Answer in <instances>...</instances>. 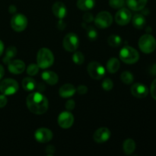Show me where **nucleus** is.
<instances>
[{
	"mask_svg": "<svg viewBox=\"0 0 156 156\" xmlns=\"http://www.w3.org/2000/svg\"><path fill=\"white\" fill-rule=\"evenodd\" d=\"M26 104L29 111L37 115L44 114L48 110V100L44 94L38 91L29 94L26 100Z\"/></svg>",
	"mask_w": 156,
	"mask_h": 156,
	"instance_id": "obj_1",
	"label": "nucleus"
},
{
	"mask_svg": "<svg viewBox=\"0 0 156 156\" xmlns=\"http://www.w3.org/2000/svg\"><path fill=\"white\" fill-rule=\"evenodd\" d=\"M54 62V56L53 53L47 48H41L37 56V64L41 69L49 68Z\"/></svg>",
	"mask_w": 156,
	"mask_h": 156,
	"instance_id": "obj_2",
	"label": "nucleus"
},
{
	"mask_svg": "<svg viewBox=\"0 0 156 156\" xmlns=\"http://www.w3.org/2000/svg\"><path fill=\"white\" fill-rule=\"evenodd\" d=\"M119 56L120 59L126 64H134L140 59V54L138 51L129 46L123 47L120 50Z\"/></svg>",
	"mask_w": 156,
	"mask_h": 156,
	"instance_id": "obj_3",
	"label": "nucleus"
},
{
	"mask_svg": "<svg viewBox=\"0 0 156 156\" xmlns=\"http://www.w3.org/2000/svg\"><path fill=\"white\" fill-rule=\"evenodd\" d=\"M138 44L140 50L146 54L152 53L156 48L155 38L149 34L143 35L139 40Z\"/></svg>",
	"mask_w": 156,
	"mask_h": 156,
	"instance_id": "obj_4",
	"label": "nucleus"
},
{
	"mask_svg": "<svg viewBox=\"0 0 156 156\" xmlns=\"http://www.w3.org/2000/svg\"><path fill=\"white\" fill-rule=\"evenodd\" d=\"M18 83L12 79H5L0 82V91L5 95H12L18 91Z\"/></svg>",
	"mask_w": 156,
	"mask_h": 156,
	"instance_id": "obj_5",
	"label": "nucleus"
},
{
	"mask_svg": "<svg viewBox=\"0 0 156 156\" xmlns=\"http://www.w3.org/2000/svg\"><path fill=\"white\" fill-rule=\"evenodd\" d=\"M94 24L98 28L105 29L110 27L113 22V17L108 12H101L94 18Z\"/></svg>",
	"mask_w": 156,
	"mask_h": 156,
	"instance_id": "obj_6",
	"label": "nucleus"
},
{
	"mask_svg": "<svg viewBox=\"0 0 156 156\" xmlns=\"http://www.w3.org/2000/svg\"><path fill=\"white\" fill-rule=\"evenodd\" d=\"M62 45L68 52H75L79 45V37L74 33H69L64 37Z\"/></svg>",
	"mask_w": 156,
	"mask_h": 156,
	"instance_id": "obj_7",
	"label": "nucleus"
},
{
	"mask_svg": "<svg viewBox=\"0 0 156 156\" xmlns=\"http://www.w3.org/2000/svg\"><path fill=\"white\" fill-rule=\"evenodd\" d=\"M88 73L92 79L99 80L105 75V69L103 66L98 62H91L88 64Z\"/></svg>",
	"mask_w": 156,
	"mask_h": 156,
	"instance_id": "obj_8",
	"label": "nucleus"
},
{
	"mask_svg": "<svg viewBox=\"0 0 156 156\" xmlns=\"http://www.w3.org/2000/svg\"><path fill=\"white\" fill-rule=\"evenodd\" d=\"M11 26L15 31H23L27 26V18L22 14H16L11 19Z\"/></svg>",
	"mask_w": 156,
	"mask_h": 156,
	"instance_id": "obj_9",
	"label": "nucleus"
},
{
	"mask_svg": "<svg viewBox=\"0 0 156 156\" xmlns=\"http://www.w3.org/2000/svg\"><path fill=\"white\" fill-rule=\"evenodd\" d=\"M132 19L130 11L125 8H121L115 15V21L119 25L124 26L127 24Z\"/></svg>",
	"mask_w": 156,
	"mask_h": 156,
	"instance_id": "obj_10",
	"label": "nucleus"
},
{
	"mask_svg": "<svg viewBox=\"0 0 156 156\" xmlns=\"http://www.w3.org/2000/svg\"><path fill=\"white\" fill-rule=\"evenodd\" d=\"M58 124L63 129H69L74 123V117L69 111H63L58 117Z\"/></svg>",
	"mask_w": 156,
	"mask_h": 156,
	"instance_id": "obj_11",
	"label": "nucleus"
},
{
	"mask_svg": "<svg viewBox=\"0 0 156 156\" xmlns=\"http://www.w3.org/2000/svg\"><path fill=\"white\" fill-rule=\"evenodd\" d=\"M53 133L47 128H40L34 133V138L38 143H47L53 139Z\"/></svg>",
	"mask_w": 156,
	"mask_h": 156,
	"instance_id": "obj_12",
	"label": "nucleus"
},
{
	"mask_svg": "<svg viewBox=\"0 0 156 156\" xmlns=\"http://www.w3.org/2000/svg\"><path fill=\"white\" fill-rule=\"evenodd\" d=\"M131 94L137 98H144L149 94V89L143 83L137 82L131 87Z\"/></svg>",
	"mask_w": 156,
	"mask_h": 156,
	"instance_id": "obj_13",
	"label": "nucleus"
},
{
	"mask_svg": "<svg viewBox=\"0 0 156 156\" xmlns=\"http://www.w3.org/2000/svg\"><path fill=\"white\" fill-rule=\"evenodd\" d=\"M111 137V131L106 127H101L94 132L93 138L97 143H104L108 141Z\"/></svg>",
	"mask_w": 156,
	"mask_h": 156,
	"instance_id": "obj_14",
	"label": "nucleus"
},
{
	"mask_svg": "<svg viewBox=\"0 0 156 156\" xmlns=\"http://www.w3.org/2000/svg\"><path fill=\"white\" fill-rule=\"evenodd\" d=\"M8 68H9V72L12 74H21L25 69V64L20 59H15L9 62Z\"/></svg>",
	"mask_w": 156,
	"mask_h": 156,
	"instance_id": "obj_15",
	"label": "nucleus"
},
{
	"mask_svg": "<svg viewBox=\"0 0 156 156\" xmlns=\"http://www.w3.org/2000/svg\"><path fill=\"white\" fill-rule=\"evenodd\" d=\"M52 12L56 18H59V20H62L66 16V6L61 2H56L52 6Z\"/></svg>",
	"mask_w": 156,
	"mask_h": 156,
	"instance_id": "obj_16",
	"label": "nucleus"
},
{
	"mask_svg": "<svg viewBox=\"0 0 156 156\" xmlns=\"http://www.w3.org/2000/svg\"><path fill=\"white\" fill-rule=\"evenodd\" d=\"M76 92V88L72 84H65L62 85L59 90V96L64 98H68L73 97Z\"/></svg>",
	"mask_w": 156,
	"mask_h": 156,
	"instance_id": "obj_17",
	"label": "nucleus"
},
{
	"mask_svg": "<svg viewBox=\"0 0 156 156\" xmlns=\"http://www.w3.org/2000/svg\"><path fill=\"white\" fill-rule=\"evenodd\" d=\"M41 77H42L43 80L47 83L48 85H56L58 82L59 80V78L56 73H55L54 72L52 71H44L43 72L42 74H41Z\"/></svg>",
	"mask_w": 156,
	"mask_h": 156,
	"instance_id": "obj_18",
	"label": "nucleus"
},
{
	"mask_svg": "<svg viewBox=\"0 0 156 156\" xmlns=\"http://www.w3.org/2000/svg\"><path fill=\"white\" fill-rule=\"evenodd\" d=\"M148 0H126V5L133 11H140L145 8Z\"/></svg>",
	"mask_w": 156,
	"mask_h": 156,
	"instance_id": "obj_19",
	"label": "nucleus"
},
{
	"mask_svg": "<svg viewBox=\"0 0 156 156\" xmlns=\"http://www.w3.org/2000/svg\"><path fill=\"white\" fill-rule=\"evenodd\" d=\"M120 66V61L117 58H111L107 62V70L110 73H115L119 70Z\"/></svg>",
	"mask_w": 156,
	"mask_h": 156,
	"instance_id": "obj_20",
	"label": "nucleus"
},
{
	"mask_svg": "<svg viewBox=\"0 0 156 156\" xmlns=\"http://www.w3.org/2000/svg\"><path fill=\"white\" fill-rule=\"evenodd\" d=\"M95 5V0H78L77 7L82 11H89Z\"/></svg>",
	"mask_w": 156,
	"mask_h": 156,
	"instance_id": "obj_21",
	"label": "nucleus"
},
{
	"mask_svg": "<svg viewBox=\"0 0 156 156\" xmlns=\"http://www.w3.org/2000/svg\"><path fill=\"white\" fill-rule=\"evenodd\" d=\"M133 25L136 29H143L145 27L146 20L145 17L141 14H136L133 17Z\"/></svg>",
	"mask_w": 156,
	"mask_h": 156,
	"instance_id": "obj_22",
	"label": "nucleus"
},
{
	"mask_svg": "<svg viewBox=\"0 0 156 156\" xmlns=\"http://www.w3.org/2000/svg\"><path fill=\"white\" fill-rule=\"evenodd\" d=\"M123 152L126 155H129L134 152L136 149V143L132 139H127L124 141L123 145Z\"/></svg>",
	"mask_w": 156,
	"mask_h": 156,
	"instance_id": "obj_23",
	"label": "nucleus"
},
{
	"mask_svg": "<svg viewBox=\"0 0 156 156\" xmlns=\"http://www.w3.org/2000/svg\"><path fill=\"white\" fill-rule=\"evenodd\" d=\"M17 54V49L16 47L12 46V47H9V48L6 50L5 55L4 58H3V62L6 64H9V62H10L12 60L14 57L16 56Z\"/></svg>",
	"mask_w": 156,
	"mask_h": 156,
	"instance_id": "obj_24",
	"label": "nucleus"
},
{
	"mask_svg": "<svg viewBox=\"0 0 156 156\" xmlns=\"http://www.w3.org/2000/svg\"><path fill=\"white\" fill-rule=\"evenodd\" d=\"M36 82L30 77H26L22 80V87L25 91H31L36 88Z\"/></svg>",
	"mask_w": 156,
	"mask_h": 156,
	"instance_id": "obj_25",
	"label": "nucleus"
},
{
	"mask_svg": "<svg viewBox=\"0 0 156 156\" xmlns=\"http://www.w3.org/2000/svg\"><path fill=\"white\" fill-rule=\"evenodd\" d=\"M108 43L111 47H118L121 45L122 39L120 36L117 34H111L108 37Z\"/></svg>",
	"mask_w": 156,
	"mask_h": 156,
	"instance_id": "obj_26",
	"label": "nucleus"
},
{
	"mask_svg": "<svg viewBox=\"0 0 156 156\" xmlns=\"http://www.w3.org/2000/svg\"><path fill=\"white\" fill-rule=\"evenodd\" d=\"M120 79L126 85H131L133 82V75L129 71H124L120 75Z\"/></svg>",
	"mask_w": 156,
	"mask_h": 156,
	"instance_id": "obj_27",
	"label": "nucleus"
},
{
	"mask_svg": "<svg viewBox=\"0 0 156 156\" xmlns=\"http://www.w3.org/2000/svg\"><path fill=\"white\" fill-rule=\"evenodd\" d=\"M84 27H86L87 30V36H88V38L91 41H96V39L98 38V32L96 30V29L94 28L92 26H88L86 27V25H84Z\"/></svg>",
	"mask_w": 156,
	"mask_h": 156,
	"instance_id": "obj_28",
	"label": "nucleus"
},
{
	"mask_svg": "<svg viewBox=\"0 0 156 156\" xmlns=\"http://www.w3.org/2000/svg\"><path fill=\"white\" fill-rule=\"evenodd\" d=\"M73 61L76 65H82L85 61V56H84L83 53L80 51L75 52L73 55Z\"/></svg>",
	"mask_w": 156,
	"mask_h": 156,
	"instance_id": "obj_29",
	"label": "nucleus"
},
{
	"mask_svg": "<svg viewBox=\"0 0 156 156\" xmlns=\"http://www.w3.org/2000/svg\"><path fill=\"white\" fill-rule=\"evenodd\" d=\"M40 67L38 66L37 64L31 63L27 66V73L30 76H34L37 75L39 72Z\"/></svg>",
	"mask_w": 156,
	"mask_h": 156,
	"instance_id": "obj_30",
	"label": "nucleus"
},
{
	"mask_svg": "<svg viewBox=\"0 0 156 156\" xmlns=\"http://www.w3.org/2000/svg\"><path fill=\"white\" fill-rule=\"evenodd\" d=\"M109 5L113 9H121L125 5V0H109Z\"/></svg>",
	"mask_w": 156,
	"mask_h": 156,
	"instance_id": "obj_31",
	"label": "nucleus"
},
{
	"mask_svg": "<svg viewBox=\"0 0 156 156\" xmlns=\"http://www.w3.org/2000/svg\"><path fill=\"white\" fill-rule=\"evenodd\" d=\"M101 86L103 89L105 90V91H111L113 88V87H114V83H113L112 80L111 79L107 78V79H104L103 82L101 84Z\"/></svg>",
	"mask_w": 156,
	"mask_h": 156,
	"instance_id": "obj_32",
	"label": "nucleus"
},
{
	"mask_svg": "<svg viewBox=\"0 0 156 156\" xmlns=\"http://www.w3.org/2000/svg\"><path fill=\"white\" fill-rule=\"evenodd\" d=\"M83 20L85 23H91L94 21V16L91 13L88 12L83 15Z\"/></svg>",
	"mask_w": 156,
	"mask_h": 156,
	"instance_id": "obj_33",
	"label": "nucleus"
},
{
	"mask_svg": "<svg viewBox=\"0 0 156 156\" xmlns=\"http://www.w3.org/2000/svg\"><path fill=\"white\" fill-rule=\"evenodd\" d=\"M75 106H76V103H75V101L73 100H69L68 101H66V103L65 105L66 109L69 111H73L75 108Z\"/></svg>",
	"mask_w": 156,
	"mask_h": 156,
	"instance_id": "obj_34",
	"label": "nucleus"
},
{
	"mask_svg": "<svg viewBox=\"0 0 156 156\" xmlns=\"http://www.w3.org/2000/svg\"><path fill=\"white\" fill-rule=\"evenodd\" d=\"M151 94H152V97L155 100H156V79L152 82V85H151Z\"/></svg>",
	"mask_w": 156,
	"mask_h": 156,
	"instance_id": "obj_35",
	"label": "nucleus"
},
{
	"mask_svg": "<svg viewBox=\"0 0 156 156\" xmlns=\"http://www.w3.org/2000/svg\"><path fill=\"white\" fill-rule=\"evenodd\" d=\"M76 91H78V93H79V94L83 95V94H85L87 93V91H88V88H87L85 85H79L77 88V89H76Z\"/></svg>",
	"mask_w": 156,
	"mask_h": 156,
	"instance_id": "obj_36",
	"label": "nucleus"
},
{
	"mask_svg": "<svg viewBox=\"0 0 156 156\" xmlns=\"http://www.w3.org/2000/svg\"><path fill=\"white\" fill-rule=\"evenodd\" d=\"M7 105V98L5 94H1L0 95V108H4Z\"/></svg>",
	"mask_w": 156,
	"mask_h": 156,
	"instance_id": "obj_37",
	"label": "nucleus"
},
{
	"mask_svg": "<svg viewBox=\"0 0 156 156\" xmlns=\"http://www.w3.org/2000/svg\"><path fill=\"white\" fill-rule=\"evenodd\" d=\"M46 152H47V153L49 154V155H53L55 152L54 146H48L47 148H46Z\"/></svg>",
	"mask_w": 156,
	"mask_h": 156,
	"instance_id": "obj_38",
	"label": "nucleus"
},
{
	"mask_svg": "<svg viewBox=\"0 0 156 156\" xmlns=\"http://www.w3.org/2000/svg\"><path fill=\"white\" fill-rule=\"evenodd\" d=\"M4 74H5L4 68H3L2 66L0 65V80L2 79V77L4 76Z\"/></svg>",
	"mask_w": 156,
	"mask_h": 156,
	"instance_id": "obj_39",
	"label": "nucleus"
},
{
	"mask_svg": "<svg viewBox=\"0 0 156 156\" xmlns=\"http://www.w3.org/2000/svg\"><path fill=\"white\" fill-rule=\"evenodd\" d=\"M3 51H4V44H3L2 41L0 40V56L2 54Z\"/></svg>",
	"mask_w": 156,
	"mask_h": 156,
	"instance_id": "obj_40",
	"label": "nucleus"
}]
</instances>
